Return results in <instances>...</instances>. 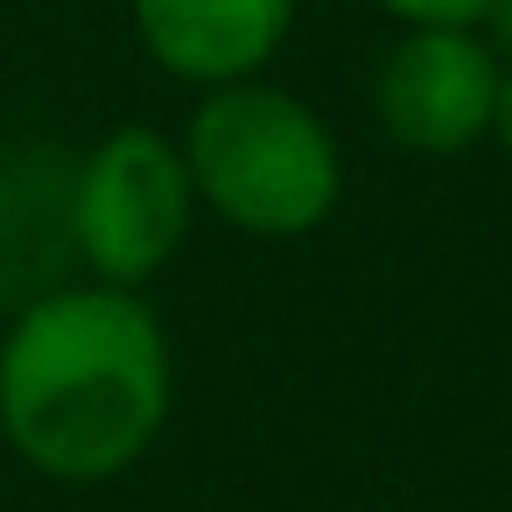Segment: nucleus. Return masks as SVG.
<instances>
[{
  "label": "nucleus",
  "mask_w": 512,
  "mask_h": 512,
  "mask_svg": "<svg viewBox=\"0 0 512 512\" xmlns=\"http://www.w3.org/2000/svg\"><path fill=\"white\" fill-rule=\"evenodd\" d=\"M176 414V351L141 288L57 281L0 337V442L50 484H120Z\"/></svg>",
  "instance_id": "f257e3e1"
},
{
  "label": "nucleus",
  "mask_w": 512,
  "mask_h": 512,
  "mask_svg": "<svg viewBox=\"0 0 512 512\" xmlns=\"http://www.w3.org/2000/svg\"><path fill=\"white\" fill-rule=\"evenodd\" d=\"M176 148L197 211L246 239H309L344 204V148L330 120L267 78L204 92Z\"/></svg>",
  "instance_id": "f03ea898"
},
{
  "label": "nucleus",
  "mask_w": 512,
  "mask_h": 512,
  "mask_svg": "<svg viewBox=\"0 0 512 512\" xmlns=\"http://www.w3.org/2000/svg\"><path fill=\"white\" fill-rule=\"evenodd\" d=\"M190 232H197V190L176 134L113 127L78 155L64 183V239L92 281L148 288L155 274L176 267Z\"/></svg>",
  "instance_id": "7ed1b4c3"
},
{
  "label": "nucleus",
  "mask_w": 512,
  "mask_h": 512,
  "mask_svg": "<svg viewBox=\"0 0 512 512\" xmlns=\"http://www.w3.org/2000/svg\"><path fill=\"white\" fill-rule=\"evenodd\" d=\"M505 57L484 29H400L372 71V120L393 148L449 162L484 148Z\"/></svg>",
  "instance_id": "20e7f679"
},
{
  "label": "nucleus",
  "mask_w": 512,
  "mask_h": 512,
  "mask_svg": "<svg viewBox=\"0 0 512 512\" xmlns=\"http://www.w3.org/2000/svg\"><path fill=\"white\" fill-rule=\"evenodd\" d=\"M295 8L302 0H127V22L155 71H169L176 85L218 92V85L260 78L288 50Z\"/></svg>",
  "instance_id": "39448f33"
},
{
  "label": "nucleus",
  "mask_w": 512,
  "mask_h": 512,
  "mask_svg": "<svg viewBox=\"0 0 512 512\" xmlns=\"http://www.w3.org/2000/svg\"><path fill=\"white\" fill-rule=\"evenodd\" d=\"M400 29H484L491 0H372Z\"/></svg>",
  "instance_id": "423d86ee"
},
{
  "label": "nucleus",
  "mask_w": 512,
  "mask_h": 512,
  "mask_svg": "<svg viewBox=\"0 0 512 512\" xmlns=\"http://www.w3.org/2000/svg\"><path fill=\"white\" fill-rule=\"evenodd\" d=\"M505 162H512V57H505V71H498V99H491V134H484Z\"/></svg>",
  "instance_id": "0eeeda50"
},
{
  "label": "nucleus",
  "mask_w": 512,
  "mask_h": 512,
  "mask_svg": "<svg viewBox=\"0 0 512 512\" xmlns=\"http://www.w3.org/2000/svg\"><path fill=\"white\" fill-rule=\"evenodd\" d=\"M484 36H491V50H498V57H512V0H491Z\"/></svg>",
  "instance_id": "6e6552de"
}]
</instances>
